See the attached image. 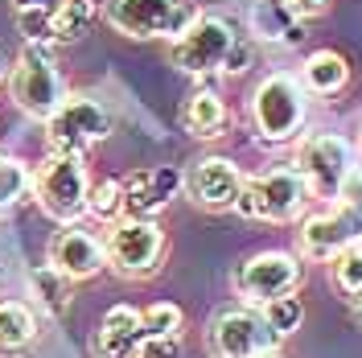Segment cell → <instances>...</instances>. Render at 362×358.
<instances>
[{
  "label": "cell",
  "mask_w": 362,
  "mask_h": 358,
  "mask_svg": "<svg viewBox=\"0 0 362 358\" xmlns=\"http://www.w3.org/2000/svg\"><path fill=\"white\" fill-rule=\"evenodd\" d=\"M8 95H13V103L29 120H42V124L62 108V99H66L70 91L62 83V70L54 62L49 45L25 42V50L17 54V62L8 70Z\"/></svg>",
  "instance_id": "6da1fadb"
},
{
  "label": "cell",
  "mask_w": 362,
  "mask_h": 358,
  "mask_svg": "<svg viewBox=\"0 0 362 358\" xmlns=\"http://www.w3.org/2000/svg\"><path fill=\"white\" fill-rule=\"evenodd\" d=\"M33 198L54 223L74 226L87 214V198H90L87 161L74 157V153H49L33 173Z\"/></svg>",
  "instance_id": "7a4b0ae2"
},
{
  "label": "cell",
  "mask_w": 362,
  "mask_h": 358,
  "mask_svg": "<svg viewBox=\"0 0 362 358\" xmlns=\"http://www.w3.org/2000/svg\"><path fill=\"white\" fill-rule=\"evenodd\" d=\"M198 17L202 8L194 0H107L103 8V21L132 42H148V37L177 42Z\"/></svg>",
  "instance_id": "3957f363"
},
{
  "label": "cell",
  "mask_w": 362,
  "mask_h": 358,
  "mask_svg": "<svg viewBox=\"0 0 362 358\" xmlns=\"http://www.w3.org/2000/svg\"><path fill=\"white\" fill-rule=\"evenodd\" d=\"M305 202H309V185L300 178V169L296 165H276L268 173L243 178L235 210L243 219H255V223H293L305 210Z\"/></svg>",
  "instance_id": "277c9868"
},
{
  "label": "cell",
  "mask_w": 362,
  "mask_h": 358,
  "mask_svg": "<svg viewBox=\"0 0 362 358\" xmlns=\"http://www.w3.org/2000/svg\"><path fill=\"white\" fill-rule=\"evenodd\" d=\"M235 45H239V33L230 29V21L214 17V13H202L185 29V37L169 45V58L189 79H214V74H226V62H230Z\"/></svg>",
  "instance_id": "5b68a950"
},
{
  "label": "cell",
  "mask_w": 362,
  "mask_h": 358,
  "mask_svg": "<svg viewBox=\"0 0 362 358\" xmlns=\"http://www.w3.org/2000/svg\"><path fill=\"white\" fill-rule=\"evenodd\" d=\"M112 136V115L95 95H66L62 108L45 120V149L87 157L90 144Z\"/></svg>",
  "instance_id": "8992f818"
},
{
  "label": "cell",
  "mask_w": 362,
  "mask_h": 358,
  "mask_svg": "<svg viewBox=\"0 0 362 358\" xmlns=\"http://www.w3.org/2000/svg\"><path fill=\"white\" fill-rule=\"evenodd\" d=\"M251 120L255 132L268 144H284L305 124V91L293 74H268L251 95Z\"/></svg>",
  "instance_id": "52a82bcc"
},
{
  "label": "cell",
  "mask_w": 362,
  "mask_h": 358,
  "mask_svg": "<svg viewBox=\"0 0 362 358\" xmlns=\"http://www.w3.org/2000/svg\"><path fill=\"white\" fill-rule=\"evenodd\" d=\"M354 165H358L354 161V144L334 132L309 136L300 144V153H296V169H300V178L309 185V198H321V202H338L341 185H346Z\"/></svg>",
  "instance_id": "ba28073f"
},
{
  "label": "cell",
  "mask_w": 362,
  "mask_h": 358,
  "mask_svg": "<svg viewBox=\"0 0 362 358\" xmlns=\"http://www.w3.org/2000/svg\"><path fill=\"white\" fill-rule=\"evenodd\" d=\"M103 251L119 276H148L165 255V226L157 219H115Z\"/></svg>",
  "instance_id": "9c48e42d"
},
{
  "label": "cell",
  "mask_w": 362,
  "mask_h": 358,
  "mask_svg": "<svg viewBox=\"0 0 362 358\" xmlns=\"http://www.w3.org/2000/svg\"><path fill=\"white\" fill-rule=\"evenodd\" d=\"M230 284H235V292L247 305H268L276 296L296 292V284H300V260L288 255V251H259V255H251V260H243L235 268Z\"/></svg>",
  "instance_id": "30bf717a"
},
{
  "label": "cell",
  "mask_w": 362,
  "mask_h": 358,
  "mask_svg": "<svg viewBox=\"0 0 362 358\" xmlns=\"http://www.w3.org/2000/svg\"><path fill=\"white\" fill-rule=\"evenodd\" d=\"M280 337L264 325L259 309H226V313L210 317L206 330V346L214 358H259L276 350Z\"/></svg>",
  "instance_id": "8fae6325"
},
{
  "label": "cell",
  "mask_w": 362,
  "mask_h": 358,
  "mask_svg": "<svg viewBox=\"0 0 362 358\" xmlns=\"http://www.w3.org/2000/svg\"><path fill=\"white\" fill-rule=\"evenodd\" d=\"M185 185V173L173 165H153V169H136L119 181L124 190V219H157V210H165L177 198V190Z\"/></svg>",
  "instance_id": "7c38bea8"
},
{
  "label": "cell",
  "mask_w": 362,
  "mask_h": 358,
  "mask_svg": "<svg viewBox=\"0 0 362 358\" xmlns=\"http://www.w3.org/2000/svg\"><path fill=\"white\" fill-rule=\"evenodd\" d=\"M243 190V173L230 157H202L194 161V169L185 173V194L194 198V206L202 210H235Z\"/></svg>",
  "instance_id": "4fadbf2b"
},
{
  "label": "cell",
  "mask_w": 362,
  "mask_h": 358,
  "mask_svg": "<svg viewBox=\"0 0 362 358\" xmlns=\"http://www.w3.org/2000/svg\"><path fill=\"white\" fill-rule=\"evenodd\" d=\"M358 239H362V219L354 210H346L341 202H334V210L300 223V251L309 260H334L338 251L354 247Z\"/></svg>",
  "instance_id": "5bb4252c"
},
{
  "label": "cell",
  "mask_w": 362,
  "mask_h": 358,
  "mask_svg": "<svg viewBox=\"0 0 362 358\" xmlns=\"http://www.w3.org/2000/svg\"><path fill=\"white\" fill-rule=\"evenodd\" d=\"M49 264L62 272L66 280H90L95 272L107 264V251H103V243L90 231H83L74 223V226H62L49 239Z\"/></svg>",
  "instance_id": "9a60e30c"
},
{
  "label": "cell",
  "mask_w": 362,
  "mask_h": 358,
  "mask_svg": "<svg viewBox=\"0 0 362 358\" xmlns=\"http://www.w3.org/2000/svg\"><path fill=\"white\" fill-rule=\"evenodd\" d=\"M140 342H144V317L132 305H115L103 313L90 350H95V358H136Z\"/></svg>",
  "instance_id": "2e32d148"
},
{
  "label": "cell",
  "mask_w": 362,
  "mask_h": 358,
  "mask_svg": "<svg viewBox=\"0 0 362 358\" xmlns=\"http://www.w3.org/2000/svg\"><path fill=\"white\" fill-rule=\"evenodd\" d=\"M247 33L268 45H300L305 42V17H296L284 0H251Z\"/></svg>",
  "instance_id": "e0dca14e"
},
{
  "label": "cell",
  "mask_w": 362,
  "mask_h": 358,
  "mask_svg": "<svg viewBox=\"0 0 362 358\" xmlns=\"http://www.w3.org/2000/svg\"><path fill=\"white\" fill-rule=\"evenodd\" d=\"M37 317L25 301H0V358H17L33 346Z\"/></svg>",
  "instance_id": "ac0fdd59"
},
{
  "label": "cell",
  "mask_w": 362,
  "mask_h": 358,
  "mask_svg": "<svg viewBox=\"0 0 362 358\" xmlns=\"http://www.w3.org/2000/svg\"><path fill=\"white\" fill-rule=\"evenodd\" d=\"M181 124L189 128L194 136H202V140H210V136H218L226 128V103L223 95H214V91H194L189 99H185V108H181Z\"/></svg>",
  "instance_id": "d6986e66"
},
{
  "label": "cell",
  "mask_w": 362,
  "mask_h": 358,
  "mask_svg": "<svg viewBox=\"0 0 362 358\" xmlns=\"http://www.w3.org/2000/svg\"><path fill=\"white\" fill-rule=\"evenodd\" d=\"M300 79H305V87L313 95H338L346 87V79H350V67H346V58L338 50H317V54L305 58Z\"/></svg>",
  "instance_id": "ffe728a7"
},
{
  "label": "cell",
  "mask_w": 362,
  "mask_h": 358,
  "mask_svg": "<svg viewBox=\"0 0 362 358\" xmlns=\"http://www.w3.org/2000/svg\"><path fill=\"white\" fill-rule=\"evenodd\" d=\"M70 284H74V280H66L54 264H42V268L29 272V292L37 296V305H42L49 317H66V309H70Z\"/></svg>",
  "instance_id": "44dd1931"
},
{
  "label": "cell",
  "mask_w": 362,
  "mask_h": 358,
  "mask_svg": "<svg viewBox=\"0 0 362 358\" xmlns=\"http://www.w3.org/2000/svg\"><path fill=\"white\" fill-rule=\"evenodd\" d=\"M95 17H99L95 0H58V4H54V17H49L54 42H78L90 29Z\"/></svg>",
  "instance_id": "7402d4cb"
},
{
  "label": "cell",
  "mask_w": 362,
  "mask_h": 358,
  "mask_svg": "<svg viewBox=\"0 0 362 358\" xmlns=\"http://www.w3.org/2000/svg\"><path fill=\"white\" fill-rule=\"evenodd\" d=\"M29 190H33V173H29V165H25L21 157L0 153V214L13 210Z\"/></svg>",
  "instance_id": "603a6c76"
},
{
  "label": "cell",
  "mask_w": 362,
  "mask_h": 358,
  "mask_svg": "<svg viewBox=\"0 0 362 358\" xmlns=\"http://www.w3.org/2000/svg\"><path fill=\"white\" fill-rule=\"evenodd\" d=\"M259 317H264V325H268L276 337H288L300 330V321H305V305H300V296L288 292V296H276L268 305H259Z\"/></svg>",
  "instance_id": "cb8c5ba5"
},
{
  "label": "cell",
  "mask_w": 362,
  "mask_h": 358,
  "mask_svg": "<svg viewBox=\"0 0 362 358\" xmlns=\"http://www.w3.org/2000/svg\"><path fill=\"white\" fill-rule=\"evenodd\" d=\"M87 214H95L99 223H115V219H124V190H119V181L103 178L99 185H90Z\"/></svg>",
  "instance_id": "d4e9b609"
},
{
  "label": "cell",
  "mask_w": 362,
  "mask_h": 358,
  "mask_svg": "<svg viewBox=\"0 0 362 358\" xmlns=\"http://www.w3.org/2000/svg\"><path fill=\"white\" fill-rule=\"evenodd\" d=\"M329 268H334V284H338L346 296H358L362 292V239L354 247L338 251V255L329 260Z\"/></svg>",
  "instance_id": "484cf974"
},
{
  "label": "cell",
  "mask_w": 362,
  "mask_h": 358,
  "mask_svg": "<svg viewBox=\"0 0 362 358\" xmlns=\"http://www.w3.org/2000/svg\"><path fill=\"white\" fill-rule=\"evenodd\" d=\"M144 337H181V309L173 301H157V305H148L144 309Z\"/></svg>",
  "instance_id": "4316f807"
},
{
  "label": "cell",
  "mask_w": 362,
  "mask_h": 358,
  "mask_svg": "<svg viewBox=\"0 0 362 358\" xmlns=\"http://www.w3.org/2000/svg\"><path fill=\"white\" fill-rule=\"evenodd\" d=\"M136 358H185V350H181V337H144Z\"/></svg>",
  "instance_id": "83f0119b"
},
{
  "label": "cell",
  "mask_w": 362,
  "mask_h": 358,
  "mask_svg": "<svg viewBox=\"0 0 362 358\" xmlns=\"http://www.w3.org/2000/svg\"><path fill=\"white\" fill-rule=\"evenodd\" d=\"M338 202L362 219V165H354V169H350V178H346V185H341Z\"/></svg>",
  "instance_id": "f1b7e54d"
},
{
  "label": "cell",
  "mask_w": 362,
  "mask_h": 358,
  "mask_svg": "<svg viewBox=\"0 0 362 358\" xmlns=\"http://www.w3.org/2000/svg\"><path fill=\"white\" fill-rule=\"evenodd\" d=\"M284 4L293 8L296 17H317V13H321V8H325L329 0H284Z\"/></svg>",
  "instance_id": "f546056e"
},
{
  "label": "cell",
  "mask_w": 362,
  "mask_h": 358,
  "mask_svg": "<svg viewBox=\"0 0 362 358\" xmlns=\"http://www.w3.org/2000/svg\"><path fill=\"white\" fill-rule=\"evenodd\" d=\"M58 0H13V8L17 13H49Z\"/></svg>",
  "instance_id": "4dcf8cb0"
},
{
  "label": "cell",
  "mask_w": 362,
  "mask_h": 358,
  "mask_svg": "<svg viewBox=\"0 0 362 358\" xmlns=\"http://www.w3.org/2000/svg\"><path fill=\"white\" fill-rule=\"evenodd\" d=\"M350 313H354V321H362V292L358 296H350Z\"/></svg>",
  "instance_id": "1f68e13d"
},
{
  "label": "cell",
  "mask_w": 362,
  "mask_h": 358,
  "mask_svg": "<svg viewBox=\"0 0 362 358\" xmlns=\"http://www.w3.org/2000/svg\"><path fill=\"white\" fill-rule=\"evenodd\" d=\"M8 70H13V67H8V58H4V50H0V83L8 79Z\"/></svg>",
  "instance_id": "d6a6232c"
},
{
  "label": "cell",
  "mask_w": 362,
  "mask_h": 358,
  "mask_svg": "<svg viewBox=\"0 0 362 358\" xmlns=\"http://www.w3.org/2000/svg\"><path fill=\"white\" fill-rule=\"evenodd\" d=\"M354 149H358V153H362V124H358V144H354Z\"/></svg>",
  "instance_id": "836d02e7"
},
{
  "label": "cell",
  "mask_w": 362,
  "mask_h": 358,
  "mask_svg": "<svg viewBox=\"0 0 362 358\" xmlns=\"http://www.w3.org/2000/svg\"><path fill=\"white\" fill-rule=\"evenodd\" d=\"M259 358H284V354H276V350H268V354H259Z\"/></svg>",
  "instance_id": "e575fe53"
}]
</instances>
